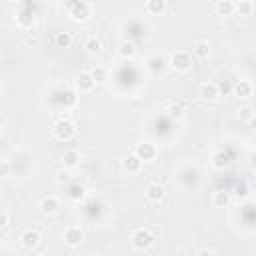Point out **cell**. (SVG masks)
<instances>
[{"instance_id":"1","label":"cell","mask_w":256,"mask_h":256,"mask_svg":"<svg viewBox=\"0 0 256 256\" xmlns=\"http://www.w3.org/2000/svg\"><path fill=\"white\" fill-rule=\"evenodd\" d=\"M66 10L74 22H86L92 16V4L86 0H72L66 4Z\"/></svg>"},{"instance_id":"2","label":"cell","mask_w":256,"mask_h":256,"mask_svg":"<svg viewBox=\"0 0 256 256\" xmlns=\"http://www.w3.org/2000/svg\"><path fill=\"white\" fill-rule=\"evenodd\" d=\"M76 132H78V128H76V124H74L70 118H60V120L54 122V126H52V134H54V138L60 140V142H70V140L76 136Z\"/></svg>"},{"instance_id":"3","label":"cell","mask_w":256,"mask_h":256,"mask_svg":"<svg viewBox=\"0 0 256 256\" xmlns=\"http://www.w3.org/2000/svg\"><path fill=\"white\" fill-rule=\"evenodd\" d=\"M168 66L176 72H188L192 68V56L186 50H176L168 58Z\"/></svg>"},{"instance_id":"4","label":"cell","mask_w":256,"mask_h":256,"mask_svg":"<svg viewBox=\"0 0 256 256\" xmlns=\"http://www.w3.org/2000/svg\"><path fill=\"white\" fill-rule=\"evenodd\" d=\"M130 242L136 250H146L154 244V234L148 230V228H136L130 236Z\"/></svg>"},{"instance_id":"5","label":"cell","mask_w":256,"mask_h":256,"mask_svg":"<svg viewBox=\"0 0 256 256\" xmlns=\"http://www.w3.org/2000/svg\"><path fill=\"white\" fill-rule=\"evenodd\" d=\"M134 154H136L142 162H152V160L158 156V148H156L154 142L142 140V142H138V144L134 146Z\"/></svg>"},{"instance_id":"6","label":"cell","mask_w":256,"mask_h":256,"mask_svg":"<svg viewBox=\"0 0 256 256\" xmlns=\"http://www.w3.org/2000/svg\"><path fill=\"white\" fill-rule=\"evenodd\" d=\"M64 242L70 246V248H78L82 242H84V230L80 226H68L64 230Z\"/></svg>"},{"instance_id":"7","label":"cell","mask_w":256,"mask_h":256,"mask_svg":"<svg viewBox=\"0 0 256 256\" xmlns=\"http://www.w3.org/2000/svg\"><path fill=\"white\" fill-rule=\"evenodd\" d=\"M20 244H22L24 248H28V250L38 248V244H40V232H38V230H32V228H26V230L20 234Z\"/></svg>"},{"instance_id":"8","label":"cell","mask_w":256,"mask_h":256,"mask_svg":"<svg viewBox=\"0 0 256 256\" xmlns=\"http://www.w3.org/2000/svg\"><path fill=\"white\" fill-rule=\"evenodd\" d=\"M74 84H76V88H78L80 92H90V90H94V86H96V82H94V78H92V74H90L88 70L80 72V74L76 76Z\"/></svg>"},{"instance_id":"9","label":"cell","mask_w":256,"mask_h":256,"mask_svg":"<svg viewBox=\"0 0 256 256\" xmlns=\"http://www.w3.org/2000/svg\"><path fill=\"white\" fill-rule=\"evenodd\" d=\"M252 92H254V86H252L250 80H246V78L234 80V90H232L234 96H238V98H248V96H252Z\"/></svg>"},{"instance_id":"10","label":"cell","mask_w":256,"mask_h":256,"mask_svg":"<svg viewBox=\"0 0 256 256\" xmlns=\"http://www.w3.org/2000/svg\"><path fill=\"white\" fill-rule=\"evenodd\" d=\"M166 196V188L160 184V182H152L146 186V198L150 202H162Z\"/></svg>"},{"instance_id":"11","label":"cell","mask_w":256,"mask_h":256,"mask_svg":"<svg viewBox=\"0 0 256 256\" xmlns=\"http://www.w3.org/2000/svg\"><path fill=\"white\" fill-rule=\"evenodd\" d=\"M122 168L128 172V174H136V172H140V168H142V160L132 152V154H126L124 158H122Z\"/></svg>"},{"instance_id":"12","label":"cell","mask_w":256,"mask_h":256,"mask_svg":"<svg viewBox=\"0 0 256 256\" xmlns=\"http://www.w3.org/2000/svg\"><path fill=\"white\" fill-rule=\"evenodd\" d=\"M40 210H42L44 214L52 216V214H56V212L60 210V200H58L56 196H44V198L40 200Z\"/></svg>"},{"instance_id":"13","label":"cell","mask_w":256,"mask_h":256,"mask_svg":"<svg viewBox=\"0 0 256 256\" xmlns=\"http://www.w3.org/2000/svg\"><path fill=\"white\" fill-rule=\"evenodd\" d=\"M34 22H36V14L32 12V8H30V10H22V12L16 14V24H18L20 28H24V30L32 28Z\"/></svg>"},{"instance_id":"14","label":"cell","mask_w":256,"mask_h":256,"mask_svg":"<svg viewBox=\"0 0 256 256\" xmlns=\"http://www.w3.org/2000/svg\"><path fill=\"white\" fill-rule=\"evenodd\" d=\"M200 96H202L204 100H208V102L218 100V98H220L218 84H214V82H204V84L200 86Z\"/></svg>"},{"instance_id":"15","label":"cell","mask_w":256,"mask_h":256,"mask_svg":"<svg viewBox=\"0 0 256 256\" xmlns=\"http://www.w3.org/2000/svg\"><path fill=\"white\" fill-rule=\"evenodd\" d=\"M116 50H118V56L124 60H132L136 56V44L132 40H122Z\"/></svg>"},{"instance_id":"16","label":"cell","mask_w":256,"mask_h":256,"mask_svg":"<svg viewBox=\"0 0 256 256\" xmlns=\"http://www.w3.org/2000/svg\"><path fill=\"white\" fill-rule=\"evenodd\" d=\"M84 196H86V188H84L82 184L74 182V184H68V186H66V198H68V200L80 202Z\"/></svg>"},{"instance_id":"17","label":"cell","mask_w":256,"mask_h":256,"mask_svg":"<svg viewBox=\"0 0 256 256\" xmlns=\"http://www.w3.org/2000/svg\"><path fill=\"white\" fill-rule=\"evenodd\" d=\"M144 8H146V12H148V14H152V16H160V14H164V12H166L168 2H166V0H148Z\"/></svg>"},{"instance_id":"18","label":"cell","mask_w":256,"mask_h":256,"mask_svg":"<svg viewBox=\"0 0 256 256\" xmlns=\"http://www.w3.org/2000/svg\"><path fill=\"white\" fill-rule=\"evenodd\" d=\"M62 164H64V168H74V166H78V164H80V152L74 150V148L64 150V154H62Z\"/></svg>"},{"instance_id":"19","label":"cell","mask_w":256,"mask_h":256,"mask_svg":"<svg viewBox=\"0 0 256 256\" xmlns=\"http://www.w3.org/2000/svg\"><path fill=\"white\" fill-rule=\"evenodd\" d=\"M214 8H216V12L220 16H232L236 12V2H232V0H218L214 4Z\"/></svg>"},{"instance_id":"20","label":"cell","mask_w":256,"mask_h":256,"mask_svg":"<svg viewBox=\"0 0 256 256\" xmlns=\"http://www.w3.org/2000/svg\"><path fill=\"white\" fill-rule=\"evenodd\" d=\"M212 204L216 208H226L230 204V192L228 190H216L212 194Z\"/></svg>"},{"instance_id":"21","label":"cell","mask_w":256,"mask_h":256,"mask_svg":"<svg viewBox=\"0 0 256 256\" xmlns=\"http://www.w3.org/2000/svg\"><path fill=\"white\" fill-rule=\"evenodd\" d=\"M212 166H214L216 170H224V168H228V166H230V156H228L224 150L216 152V154L212 156Z\"/></svg>"},{"instance_id":"22","label":"cell","mask_w":256,"mask_h":256,"mask_svg":"<svg viewBox=\"0 0 256 256\" xmlns=\"http://www.w3.org/2000/svg\"><path fill=\"white\" fill-rule=\"evenodd\" d=\"M84 48L88 54H100L102 52V40L98 36H88L84 42Z\"/></svg>"},{"instance_id":"23","label":"cell","mask_w":256,"mask_h":256,"mask_svg":"<svg viewBox=\"0 0 256 256\" xmlns=\"http://www.w3.org/2000/svg\"><path fill=\"white\" fill-rule=\"evenodd\" d=\"M90 74H92V78H94L96 84H106L108 82V70L104 66H94L90 70Z\"/></svg>"},{"instance_id":"24","label":"cell","mask_w":256,"mask_h":256,"mask_svg":"<svg viewBox=\"0 0 256 256\" xmlns=\"http://www.w3.org/2000/svg\"><path fill=\"white\" fill-rule=\"evenodd\" d=\"M236 12H238L240 16H252V12H254V2H252V0H240V2H236Z\"/></svg>"},{"instance_id":"25","label":"cell","mask_w":256,"mask_h":256,"mask_svg":"<svg viewBox=\"0 0 256 256\" xmlns=\"http://www.w3.org/2000/svg\"><path fill=\"white\" fill-rule=\"evenodd\" d=\"M54 42H56L58 48H68L72 44V34L70 32H58L56 38H54Z\"/></svg>"},{"instance_id":"26","label":"cell","mask_w":256,"mask_h":256,"mask_svg":"<svg viewBox=\"0 0 256 256\" xmlns=\"http://www.w3.org/2000/svg\"><path fill=\"white\" fill-rule=\"evenodd\" d=\"M194 54H196L198 58H208V56H210V46H208V42H204V40L196 42V46H194Z\"/></svg>"},{"instance_id":"27","label":"cell","mask_w":256,"mask_h":256,"mask_svg":"<svg viewBox=\"0 0 256 256\" xmlns=\"http://www.w3.org/2000/svg\"><path fill=\"white\" fill-rule=\"evenodd\" d=\"M168 106H170V112H172L174 116H180V114L184 112V108H186V102H184V100H170Z\"/></svg>"},{"instance_id":"28","label":"cell","mask_w":256,"mask_h":256,"mask_svg":"<svg viewBox=\"0 0 256 256\" xmlns=\"http://www.w3.org/2000/svg\"><path fill=\"white\" fill-rule=\"evenodd\" d=\"M232 90H234V82H230V80L218 82V92H220V96H226V94H230Z\"/></svg>"},{"instance_id":"29","label":"cell","mask_w":256,"mask_h":256,"mask_svg":"<svg viewBox=\"0 0 256 256\" xmlns=\"http://www.w3.org/2000/svg\"><path fill=\"white\" fill-rule=\"evenodd\" d=\"M56 182H58V184H70V170H68V168L58 170V172H56Z\"/></svg>"},{"instance_id":"30","label":"cell","mask_w":256,"mask_h":256,"mask_svg":"<svg viewBox=\"0 0 256 256\" xmlns=\"http://www.w3.org/2000/svg\"><path fill=\"white\" fill-rule=\"evenodd\" d=\"M252 116H254V112H252L250 106H240V108H238V118H240V120H246V122H248Z\"/></svg>"},{"instance_id":"31","label":"cell","mask_w":256,"mask_h":256,"mask_svg":"<svg viewBox=\"0 0 256 256\" xmlns=\"http://www.w3.org/2000/svg\"><path fill=\"white\" fill-rule=\"evenodd\" d=\"M8 226H10V214L8 210H2V228L8 230Z\"/></svg>"},{"instance_id":"32","label":"cell","mask_w":256,"mask_h":256,"mask_svg":"<svg viewBox=\"0 0 256 256\" xmlns=\"http://www.w3.org/2000/svg\"><path fill=\"white\" fill-rule=\"evenodd\" d=\"M8 172H10V164H8V160H2V170H0V176H2V178H6V176H8Z\"/></svg>"},{"instance_id":"33","label":"cell","mask_w":256,"mask_h":256,"mask_svg":"<svg viewBox=\"0 0 256 256\" xmlns=\"http://www.w3.org/2000/svg\"><path fill=\"white\" fill-rule=\"evenodd\" d=\"M194 256H214V252H212V250H208V248H202V250H198Z\"/></svg>"},{"instance_id":"34","label":"cell","mask_w":256,"mask_h":256,"mask_svg":"<svg viewBox=\"0 0 256 256\" xmlns=\"http://www.w3.org/2000/svg\"><path fill=\"white\" fill-rule=\"evenodd\" d=\"M248 124H250V126H252V128H256V116H252V118H250V120H248Z\"/></svg>"},{"instance_id":"35","label":"cell","mask_w":256,"mask_h":256,"mask_svg":"<svg viewBox=\"0 0 256 256\" xmlns=\"http://www.w3.org/2000/svg\"><path fill=\"white\" fill-rule=\"evenodd\" d=\"M90 256H100V254H90Z\"/></svg>"},{"instance_id":"36","label":"cell","mask_w":256,"mask_h":256,"mask_svg":"<svg viewBox=\"0 0 256 256\" xmlns=\"http://www.w3.org/2000/svg\"><path fill=\"white\" fill-rule=\"evenodd\" d=\"M36 256H44V254H36Z\"/></svg>"}]
</instances>
